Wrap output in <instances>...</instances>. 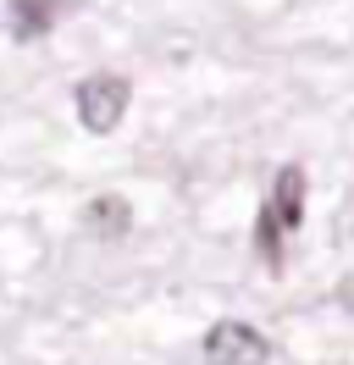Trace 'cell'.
<instances>
[{
  "instance_id": "obj_1",
  "label": "cell",
  "mask_w": 354,
  "mask_h": 365,
  "mask_svg": "<svg viewBox=\"0 0 354 365\" xmlns=\"http://www.w3.org/2000/svg\"><path fill=\"white\" fill-rule=\"evenodd\" d=\"M128 78H111V72H100V78H84L78 83V122H84L88 133H116L122 128V116H128Z\"/></svg>"
},
{
  "instance_id": "obj_2",
  "label": "cell",
  "mask_w": 354,
  "mask_h": 365,
  "mask_svg": "<svg viewBox=\"0 0 354 365\" xmlns=\"http://www.w3.org/2000/svg\"><path fill=\"white\" fill-rule=\"evenodd\" d=\"M205 360L211 365H266L271 360V343L249 321H216L205 332Z\"/></svg>"
},
{
  "instance_id": "obj_3",
  "label": "cell",
  "mask_w": 354,
  "mask_h": 365,
  "mask_svg": "<svg viewBox=\"0 0 354 365\" xmlns=\"http://www.w3.org/2000/svg\"><path fill=\"white\" fill-rule=\"evenodd\" d=\"M266 210L283 222V232H293L305 222V172H299V166H283V172H277V188H271V205Z\"/></svg>"
},
{
  "instance_id": "obj_4",
  "label": "cell",
  "mask_w": 354,
  "mask_h": 365,
  "mask_svg": "<svg viewBox=\"0 0 354 365\" xmlns=\"http://www.w3.org/2000/svg\"><path fill=\"white\" fill-rule=\"evenodd\" d=\"M84 222H88V232H100V238H122V232H133V205L122 194H100V200H88Z\"/></svg>"
},
{
  "instance_id": "obj_5",
  "label": "cell",
  "mask_w": 354,
  "mask_h": 365,
  "mask_svg": "<svg viewBox=\"0 0 354 365\" xmlns=\"http://www.w3.org/2000/svg\"><path fill=\"white\" fill-rule=\"evenodd\" d=\"M56 6L61 0H11V28H17V39H39L56 28Z\"/></svg>"
}]
</instances>
